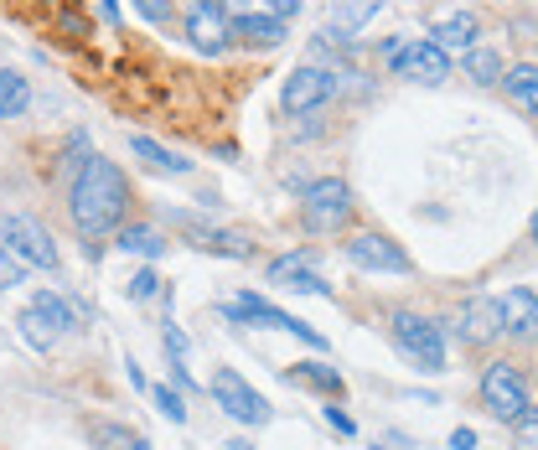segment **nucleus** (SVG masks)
<instances>
[{
    "label": "nucleus",
    "instance_id": "obj_1",
    "mask_svg": "<svg viewBox=\"0 0 538 450\" xmlns=\"http://www.w3.org/2000/svg\"><path fill=\"white\" fill-rule=\"evenodd\" d=\"M68 213H73L78 238H88L83 249H94L99 238L119 233V223H125V213H130V182H125V171H119L114 161H104V156L78 161L73 192H68Z\"/></svg>",
    "mask_w": 538,
    "mask_h": 450
},
{
    "label": "nucleus",
    "instance_id": "obj_2",
    "mask_svg": "<svg viewBox=\"0 0 538 450\" xmlns=\"http://www.w3.org/2000/svg\"><path fill=\"white\" fill-rule=\"evenodd\" d=\"M388 337H394L399 357L420 373H445V326L420 316V311H394L388 316Z\"/></svg>",
    "mask_w": 538,
    "mask_h": 450
},
{
    "label": "nucleus",
    "instance_id": "obj_3",
    "mask_svg": "<svg viewBox=\"0 0 538 450\" xmlns=\"http://www.w3.org/2000/svg\"><path fill=\"white\" fill-rule=\"evenodd\" d=\"M476 388H482V404H487L492 419L533 435V399H528V383H523V373L513 363H487V373H482Z\"/></svg>",
    "mask_w": 538,
    "mask_h": 450
},
{
    "label": "nucleus",
    "instance_id": "obj_4",
    "mask_svg": "<svg viewBox=\"0 0 538 450\" xmlns=\"http://www.w3.org/2000/svg\"><path fill=\"white\" fill-rule=\"evenodd\" d=\"M228 321H238V326H269V332H290V337H301L306 347H326V337L316 332V326H306L301 316H290V311H280L275 300H264V295H254V290H244L238 300H223L218 306Z\"/></svg>",
    "mask_w": 538,
    "mask_h": 450
},
{
    "label": "nucleus",
    "instance_id": "obj_5",
    "mask_svg": "<svg viewBox=\"0 0 538 450\" xmlns=\"http://www.w3.org/2000/svg\"><path fill=\"white\" fill-rule=\"evenodd\" d=\"M0 244H6V254H16L26 269H47V275L57 269V244L32 213H6L0 218Z\"/></svg>",
    "mask_w": 538,
    "mask_h": 450
},
{
    "label": "nucleus",
    "instance_id": "obj_6",
    "mask_svg": "<svg viewBox=\"0 0 538 450\" xmlns=\"http://www.w3.org/2000/svg\"><path fill=\"white\" fill-rule=\"evenodd\" d=\"M301 218L306 228L316 233H337L347 218H352V187L342 176H321V182H306L301 187Z\"/></svg>",
    "mask_w": 538,
    "mask_h": 450
},
{
    "label": "nucleus",
    "instance_id": "obj_7",
    "mask_svg": "<svg viewBox=\"0 0 538 450\" xmlns=\"http://www.w3.org/2000/svg\"><path fill=\"white\" fill-rule=\"evenodd\" d=\"M207 394L218 399V409L233 419V425H264L269 419V399L254 394V383L244 373H233V368H218L213 378H207Z\"/></svg>",
    "mask_w": 538,
    "mask_h": 450
},
{
    "label": "nucleus",
    "instance_id": "obj_8",
    "mask_svg": "<svg viewBox=\"0 0 538 450\" xmlns=\"http://www.w3.org/2000/svg\"><path fill=\"white\" fill-rule=\"evenodd\" d=\"M347 264L363 269V275H409L414 269V259L388 233H357L347 244Z\"/></svg>",
    "mask_w": 538,
    "mask_h": 450
},
{
    "label": "nucleus",
    "instance_id": "obj_9",
    "mask_svg": "<svg viewBox=\"0 0 538 450\" xmlns=\"http://www.w3.org/2000/svg\"><path fill=\"white\" fill-rule=\"evenodd\" d=\"M388 63H394V73L399 78H409V83H445L451 78V57H445L430 37H414V42H404L394 57H388Z\"/></svg>",
    "mask_w": 538,
    "mask_h": 450
},
{
    "label": "nucleus",
    "instance_id": "obj_10",
    "mask_svg": "<svg viewBox=\"0 0 538 450\" xmlns=\"http://www.w3.org/2000/svg\"><path fill=\"white\" fill-rule=\"evenodd\" d=\"M332 94H337V73L311 63V68H295V73L285 78V88H280V104H285L290 114H311V109H321Z\"/></svg>",
    "mask_w": 538,
    "mask_h": 450
},
{
    "label": "nucleus",
    "instance_id": "obj_11",
    "mask_svg": "<svg viewBox=\"0 0 538 450\" xmlns=\"http://www.w3.org/2000/svg\"><path fill=\"white\" fill-rule=\"evenodd\" d=\"M187 42H192L197 52H207V57L228 52L233 26H228V11L218 6V0H197V6L187 11Z\"/></svg>",
    "mask_w": 538,
    "mask_h": 450
},
{
    "label": "nucleus",
    "instance_id": "obj_12",
    "mask_svg": "<svg viewBox=\"0 0 538 450\" xmlns=\"http://www.w3.org/2000/svg\"><path fill=\"white\" fill-rule=\"evenodd\" d=\"M171 223L182 228L197 249H207V254H223V259H254V244L244 233H233V228H213V223H202V218H192V213H171Z\"/></svg>",
    "mask_w": 538,
    "mask_h": 450
},
{
    "label": "nucleus",
    "instance_id": "obj_13",
    "mask_svg": "<svg viewBox=\"0 0 538 450\" xmlns=\"http://www.w3.org/2000/svg\"><path fill=\"white\" fill-rule=\"evenodd\" d=\"M269 285H280V290H295V295H332V285H326L316 275V254L301 249V254H280V259H269Z\"/></svg>",
    "mask_w": 538,
    "mask_h": 450
},
{
    "label": "nucleus",
    "instance_id": "obj_14",
    "mask_svg": "<svg viewBox=\"0 0 538 450\" xmlns=\"http://www.w3.org/2000/svg\"><path fill=\"white\" fill-rule=\"evenodd\" d=\"M456 337L466 347H487V342L502 337V316H497V300L492 295H471L466 300L461 316H456Z\"/></svg>",
    "mask_w": 538,
    "mask_h": 450
},
{
    "label": "nucleus",
    "instance_id": "obj_15",
    "mask_svg": "<svg viewBox=\"0 0 538 450\" xmlns=\"http://www.w3.org/2000/svg\"><path fill=\"white\" fill-rule=\"evenodd\" d=\"M430 42L445 57H466L476 42H482V21H476V11H451V16H440L430 26Z\"/></svg>",
    "mask_w": 538,
    "mask_h": 450
},
{
    "label": "nucleus",
    "instance_id": "obj_16",
    "mask_svg": "<svg viewBox=\"0 0 538 450\" xmlns=\"http://www.w3.org/2000/svg\"><path fill=\"white\" fill-rule=\"evenodd\" d=\"M497 316H502V332H507V337H533V326H538V290H533V285L502 290Z\"/></svg>",
    "mask_w": 538,
    "mask_h": 450
},
{
    "label": "nucleus",
    "instance_id": "obj_17",
    "mask_svg": "<svg viewBox=\"0 0 538 450\" xmlns=\"http://www.w3.org/2000/svg\"><path fill=\"white\" fill-rule=\"evenodd\" d=\"M228 26H233V37L238 42H249V47H259V52H275L285 37H290V26L285 21H275V16H254V11H244V16H228Z\"/></svg>",
    "mask_w": 538,
    "mask_h": 450
},
{
    "label": "nucleus",
    "instance_id": "obj_18",
    "mask_svg": "<svg viewBox=\"0 0 538 450\" xmlns=\"http://www.w3.org/2000/svg\"><path fill=\"white\" fill-rule=\"evenodd\" d=\"M26 311H32L52 337H68V332H78V326H83V321H78V306H68V300L57 295V290H37Z\"/></svg>",
    "mask_w": 538,
    "mask_h": 450
},
{
    "label": "nucleus",
    "instance_id": "obj_19",
    "mask_svg": "<svg viewBox=\"0 0 538 450\" xmlns=\"http://www.w3.org/2000/svg\"><path fill=\"white\" fill-rule=\"evenodd\" d=\"M378 11H383V0H332V32L342 42H352Z\"/></svg>",
    "mask_w": 538,
    "mask_h": 450
},
{
    "label": "nucleus",
    "instance_id": "obj_20",
    "mask_svg": "<svg viewBox=\"0 0 538 450\" xmlns=\"http://www.w3.org/2000/svg\"><path fill=\"white\" fill-rule=\"evenodd\" d=\"M119 249L135 259H161L166 254V233L151 223H119Z\"/></svg>",
    "mask_w": 538,
    "mask_h": 450
},
{
    "label": "nucleus",
    "instance_id": "obj_21",
    "mask_svg": "<svg viewBox=\"0 0 538 450\" xmlns=\"http://www.w3.org/2000/svg\"><path fill=\"white\" fill-rule=\"evenodd\" d=\"M130 150H135L145 166H156V171H171V176H187V171H192L187 156H176V150H166V145L151 140V135H130Z\"/></svg>",
    "mask_w": 538,
    "mask_h": 450
},
{
    "label": "nucleus",
    "instance_id": "obj_22",
    "mask_svg": "<svg viewBox=\"0 0 538 450\" xmlns=\"http://www.w3.org/2000/svg\"><path fill=\"white\" fill-rule=\"evenodd\" d=\"M26 109H32V83L16 68H0V119H21Z\"/></svg>",
    "mask_w": 538,
    "mask_h": 450
},
{
    "label": "nucleus",
    "instance_id": "obj_23",
    "mask_svg": "<svg viewBox=\"0 0 538 450\" xmlns=\"http://www.w3.org/2000/svg\"><path fill=\"white\" fill-rule=\"evenodd\" d=\"M502 88H507V99H513L523 114L538 109V68H533V63H523V68H513V73H502Z\"/></svg>",
    "mask_w": 538,
    "mask_h": 450
},
{
    "label": "nucleus",
    "instance_id": "obj_24",
    "mask_svg": "<svg viewBox=\"0 0 538 450\" xmlns=\"http://www.w3.org/2000/svg\"><path fill=\"white\" fill-rule=\"evenodd\" d=\"M461 73L492 88V83H502V57H497L492 47H482V42H476V47H471V52L461 57Z\"/></svg>",
    "mask_w": 538,
    "mask_h": 450
},
{
    "label": "nucleus",
    "instance_id": "obj_25",
    "mask_svg": "<svg viewBox=\"0 0 538 450\" xmlns=\"http://www.w3.org/2000/svg\"><path fill=\"white\" fill-rule=\"evenodd\" d=\"M295 378H306V383H316V388H326L332 399H342V373L337 368H326V363H295Z\"/></svg>",
    "mask_w": 538,
    "mask_h": 450
},
{
    "label": "nucleus",
    "instance_id": "obj_26",
    "mask_svg": "<svg viewBox=\"0 0 538 450\" xmlns=\"http://www.w3.org/2000/svg\"><path fill=\"white\" fill-rule=\"evenodd\" d=\"M151 394V404L171 419V425H187V404H182V394H171V388H145Z\"/></svg>",
    "mask_w": 538,
    "mask_h": 450
},
{
    "label": "nucleus",
    "instance_id": "obj_27",
    "mask_svg": "<svg viewBox=\"0 0 538 450\" xmlns=\"http://www.w3.org/2000/svg\"><path fill=\"white\" fill-rule=\"evenodd\" d=\"M16 326H21V337L32 342L37 352H47V347H52V332H47V326H42V321H37L32 311H21V316H16Z\"/></svg>",
    "mask_w": 538,
    "mask_h": 450
},
{
    "label": "nucleus",
    "instance_id": "obj_28",
    "mask_svg": "<svg viewBox=\"0 0 538 450\" xmlns=\"http://www.w3.org/2000/svg\"><path fill=\"white\" fill-rule=\"evenodd\" d=\"M88 435H94V440H99L104 450H130V440H135L130 430H119V425H94Z\"/></svg>",
    "mask_w": 538,
    "mask_h": 450
},
{
    "label": "nucleus",
    "instance_id": "obj_29",
    "mask_svg": "<svg viewBox=\"0 0 538 450\" xmlns=\"http://www.w3.org/2000/svg\"><path fill=\"white\" fill-rule=\"evenodd\" d=\"M26 280V264L16 259V254H6V244H0V290H11V285H21Z\"/></svg>",
    "mask_w": 538,
    "mask_h": 450
},
{
    "label": "nucleus",
    "instance_id": "obj_30",
    "mask_svg": "<svg viewBox=\"0 0 538 450\" xmlns=\"http://www.w3.org/2000/svg\"><path fill=\"white\" fill-rule=\"evenodd\" d=\"M151 295H161V275L156 269H140V275L130 280V300H151Z\"/></svg>",
    "mask_w": 538,
    "mask_h": 450
},
{
    "label": "nucleus",
    "instance_id": "obj_31",
    "mask_svg": "<svg viewBox=\"0 0 538 450\" xmlns=\"http://www.w3.org/2000/svg\"><path fill=\"white\" fill-rule=\"evenodd\" d=\"M130 6L151 21V26H166L171 21V0H130Z\"/></svg>",
    "mask_w": 538,
    "mask_h": 450
},
{
    "label": "nucleus",
    "instance_id": "obj_32",
    "mask_svg": "<svg viewBox=\"0 0 538 450\" xmlns=\"http://www.w3.org/2000/svg\"><path fill=\"white\" fill-rule=\"evenodd\" d=\"M259 6H264V16H275V21H290L295 11L306 6V0H259Z\"/></svg>",
    "mask_w": 538,
    "mask_h": 450
},
{
    "label": "nucleus",
    "instance_id": "obj_33",
    "mask_svg": "<svg viewBox=\"0 0 538 450\" xmlns=\"http://www.w3.org/2000/svg\"><path fill=\"white\" fill-rule=\"evenodd\" d=\"M326 425H332L337 435H357V425H352V414H347V409H337V399L326 404Z\"/></svg>",
    "mask_w": 538,
    "mask_h": 450
},
{
    "label": "nucleus",
    "instance_id": "obj_34",
    "mask_svg": "<svg viewBox=\"0 0 538 450\" xmlns=\"http://www.w3.org/2000/svg\"><path fill=\"white\" fill-rule=\"evenodd\" d=\"M166 352H176V357H187V337H182V326H176L171 316H166Z\"/></svg>",
    "mask_w": 538,
    "mask_h": 450
},
{
    "label": "nucleus",
    "instance_id": "obj_35",
    "mask_svg": "<svg viewBox=\"0 0 538 450\" xmlns=\"http://www.w3.org/2000/svg\"><path fill=\"white\" fill-rule=\"evenodd\" d=\"M451 450H476V430H466V425H461V430L451 435Z\"/></svg>",
    "mask_w": 538,
    "mask_h": 450
},
{
    "label": "nucleus",
    "instance_id": "obj_36",
    "mask_svg": "<svg viewBox=\"0 0 538 450\" xmlns=\"http://www.w3.org/2000/svg\"><path fill=\"white\" fill-rule=\"evenodd\" d=\"M99 6H104V16H109V21H119V0H99Z\"/></svg>",
    "mask_w": 538,
    "mask_h": 450
},
{
    "label": "nucleus",
    "instance_id": "obj_37",
    "mask_svg": "<svg viewBox=\"0 0 538 450\" xmlns=\"http://www.w3.org/2000/svg\"><path fill=\"white\" fill-rule=\"evenodd\" d=\"M218 6H223V11H228V6H244V0H218Z\"/></svg>",
    "mask_w": 538,
    "mask_h": 450
}]
</instances>
